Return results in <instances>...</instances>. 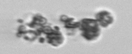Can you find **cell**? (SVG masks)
Segmentation results:
<instances>
[{"label":"cell","mask_w":132,"mask_h":54,"mask_svg":"<svg viewBox=\"0 0 132 54\" xmlns=\"http://www.w3.org/2000/svg\"><path fill=\"white\" fill-rule=\"evenodd\" d=\"M41 34H42L38 30H35V29H30V30H27L23 34L22 38H23L25 40L33 42L36 40L38 38H39Z\"/></svg>","instance_id":"5"},{"label":"cell","mask_w":132,"mask_h":54,"mask_svg":"<svg viewBox=\"0 0 132 54\" xmlns=\"http://www.w3.org/2000/svg\"><path fill=\"white\" fill-rule=\"evenodd\" d=\"M47 23H48V21L45 17L40 14H36L32 17V20L27 24V26L31 29L38 30L40 29L41 27L46 25Z\"/></svg>","instance_id":"3"},{"label":"cell","mask_w":132,"mask_h":54,"mask_svg":"<svg viewBox=\"0 0 132 54\" xmlns=\"http://www.w3.org/2000/svg\"><path fill=\"white\" fill-rule=\"evenodd\" d=\"M81 35L88 41H94L98 39L101 33V26L96 19H83L80 21L79 28Z\"/></svg>","instance_id":"1"},{"label":"cell","mask_w":132,"mask_h":54,"mask_svg":"<svg viewBox=\"0 0 132 54\" xmlns=\"http://www.w3.org/2000/svg\"><path fill=\"white\" fill-rule=\"evenodd\" d=\"M75 18H73V17H68V15H63L60 17V21H62V22H63V23H64L65 24L69 23V22H71V21H75Z\"/></svg>","instance_id":"8"},{"label":"cell","mask_w":132,"mask_h":54,"mask_svg":"<svg viewBox=\"0 0 132 54\" xmlns=\"http://www.w3.org/2000/svg\"><path fill=\"white\" fill-rule=\"evenodd\" d=\"M95 19L97 21L100 26L107 28L114 21V16L108 11H101L96 15Z\"/></svg>","instance_id":"2"},{"label":"cell","mask_w":132,"mask_h":54,"mask_svg":"<svg viewBox=\"0 0 132 54\" xmlns=\"http://www.w3.org/2000/svg\"><path fill=\"white\" fill-rule=\"evenodd\" d=\"M17 21H18V23H22L24 22V21H23V19H19Z\"/></svg>","instance_id":"10"},{"label":"cell","mask_w":132,"mask_h":54,"mask_svg":"<svg viewBox=\"0 0 132 54\" xmlns=\"http://www.w3.org/2000/svg\"><path fill=\"white\" fill-rule=\"evenodd\" d=\"M27 30H28V29H27V27L25 25H21L19 27L18 32H17V33H16V36L19 38L22 37L23 34H24Z\"/></svg>","instance_id":"7"},{"label":"cell","mask_w":132,"mask_h":54,"mask_svg":"<svg viewBox=\"0 0 132 54\" xmlns=\"http://www.w3.org/2000/svg\"><path fill=\"white\" fill-rule=\"evenodd\" d=\"M80 26V21H71V22H69V23H66L65 24V28L68 29H71V30H73V29H79Z\"/></svg>","instance_id":"6"},{"label":"cell","mask_w":132,"mask_h":54,"mask_svg":"<svg viewBox=\"0 0 132 54\" xmlns=\"http://www.w3.org/2000/svg\"><path fill=\"white\" fill-rule=\"evenodd\" d=\"M46 39L48 44L54 47H58L62 45L65 40L64 36L61 32L46 35Z\"/></svg>","instance_id":"4"},{"label":"cell","mask_w":132,"mask_h":54,"mask_svg":"<svg viewBox=\"0 0 132 54\" xmlns=\"http://www.w3.org/2000/svg\"><path fill=\"white\" fill-rule=\"evenodd\" d=\"M45 40H46V38L41 37V36H40L39 39H38V41H39L40 43H41V44H43V43H44V42H45Z\"/></svg>","instance_id":"9"}]
</instances>
